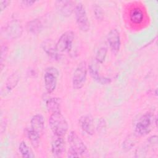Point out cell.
<instances>
[{
	"label": "cell",
	"mask_w": 158,
	"mask_h": 158,
	"mask_svg": "<svg viewBox=\"0 0 158 158\" xmlns=\"http://www.w3.org/2000/svg\"><path fill=\"white\" fill-rule=\"evenodd\" d=\"M157 125V117L151 112L141 115L135 125V134L136 136H145L149 133Z\"/></svg>",
	"instance_id": "6da1fadb"
},
{
	"label": "cell",
	"mask_w": 158,
	"mask_h": 158,
	"mask_svg": "<svg viewBox=\"0 0 158 158\" xmlns=\"http://www.w3.org/2000/svg\"><path fill=\"white\" fill-rule=\"evenodd\" d=\"M67 141L69 144L68 157H78L86 151V146L75 131H71L69 133Z\"/></svg>",
	"instance_id": "7a4b0ae2"
},
{
	"label": "cell",
	"mask_w": 158,
	"mask_h": 158,
	"mask_svg": "<svg viewBox=\"0 0 158 158\" xmlns=\"http://www.w3.org/2000/svg\"><path fill=\"white\" fill-rule=\"evenodd\" d=\"M49 125L52 132L57 136L63 137L69 129L67 121L61 112L51 114L49 118Z\"/></svg>",
	"instance_id": "3957f363"
},
{
	"label": "cell",
	"mask_w": 158,
	"mask_h": 158,
	"mask_svg": "<svg viewBox=\"0 0 158 158\" xmlns=\"http://www.w3.org/2000/svg\"><path fill=\"white\" fill-rule=\"evenodd\" d=\"M87 72V64L83 60L78 64L73 74L72 85L74 89H80L83 86L86 80Z\"/></svg>",
	"instance_id": "277c9868"
},
{
	"label": "cell",
	"mask_w": 158,
	"mask_h": 158,
	"mask_svg": "<svg viewBox=\"0 0 158 158\" xmlns=\"http://www.w3.org/2000/svg\"><path fill=\"white\" fill-rule=\"evenodd\" d=\"M74 12L78 28L83 32L88 31L90 28V23L83 4L81 2L78 3Z\"/></svg>",
	"instance_id": "5b68a950"
},
{
	"label": "cell",
	"mask_w": 158,
	"mask_h": 158,
	"mask_svg": "<svg viewBox=\"0 0 158 158\" xmlns=\"http://www.w3.org/2000/svg\"><path fill=\"white\" fill-rule=\"evenodd\" d=\"M23 32L21 24L16 20L10 21L1 30V35L9 40H15L20 37Z\"/></svg>",
	"instance_id": "8992f818"
},
{
	"label": "cell",
	"mask_w": 158,
	"mask_h": 158,
	"mask_svg": "<svg viewBox=\"0 0 158 158\" xmlns=\"http://www.w3.org/2000/svg\"><path fill=\"white\" fill-rule=\"evenodd\" d=\"M74 38L75 33L72 30H68L62 33L56 43V48L58 52L60 54L70 52L73 46Z\"/></svg>",
	"instance_id": "52a82bcc"
},
{
	"label": "cell",
	"mask_w": 158,
	"mask_h": 158,
	"mask_svg": "<svg viewBox=\"0 0 158 158\" xmlns=\"http://www.w3.org/2000/svg\"><path fill=\"white\" fill-rule=\"evenodd\" d=\"M59 76L58 70L54 67H48L44 75V87L48 93H52L56 89Z\"/></svg>",
	"instance_id": "ba28073f"
},
{
	"label": "cell",
	"mask_w": 158,
	"mask_h": 158,
	"mask_svg": "<svg viewBox=\"0 0 158 158\" xmlns=\"http://www.w3.org/2000/svg\"><path fill=\"white\" fill-rule=\"evenodd\" d=\"M107 41L112 52L117 54L121 46L120 36L118 31L115 29H112L107 35Z\"/></svg>",
	"instance_id": "9c48e42d"
},
{
	"label": "cell",
	"mask_w": 158,
	"mask_h": 158,
	"mask_svg": "<svg viewBox=\"0 0 158 158\" xmlns=\"http://www.w3.org/2000/svg\"><path fill=\"white\" fill-rule=\"evenodd\" d=\"M41 48L43 51L51 58L55 60H59L60 59V54L56 48V43L52 40L47 39L41 43Z\"/></svg>",
	"instance_id": "30bf717a"
},
{
	"label": "cell",
	"mask_w": 158,
	"mask_h": 158,
	"mask_svg": "<svg viewBox=\"0 0 158 158\" xmlns=\"http://www.w3.org/2000/svg\"><path fill=\"white\" fill-rule=\"evenodd\" d=\"M81 129L87 135H93L94 133V125L93 117L89 114L82 115L79 119Z\"/></svg>",
	"instance_id": "8fae6325"
},
{
	"label": "cell",
	"mask_w": 158,
	"mask_h": 158,
	"mask_svg": "<svg viewBox=\"0 0 158 158\" xmlns=\"http://www.w3.org/2000/svg\"><path fill=\"white\" fill-rule=\"evenodd\" d=\"M75 2L72 1H56L57 10L64 17H69L75 10Z\"/></svg>",
	"instance_id": "7c38bea8"
},
{
	"label": "cell",
	"mask_w": 158,
	"mask_h": 158,
	"mask_svg": "<svg viewBox=\"0 0 158 158\" xmlns=\"http://www.w3.org/2000/svg\"><path fill=\"white\" fill-rule=\"evenodd\" d=\"M65 149V141L62 136H57L51 143V152L54 156L59 157L62 155Z\"/></svg>",
	"instance_id": "4fadbf2b"
},
{
	"label": "cell",
	"mask_w": 158,
	"mask_h": 158,
	"mask_svg": "<svg viewBox=\"0 0 158 158\" xmlns=\"http://www.w3.org/2000/svg\"><path fill=\"white\" fill-rule=\"evenodd\" d=\"M88 69L91 77L93 78V80L96 81L98 83L101 85H107L110 83L111 80L109 78L105 77L100 75L98 71V68L96 65L93 64H90L88 66Z\"/></svg>",
	"instance_id": "5bb4252c"
},
{
	"label": "cell",
	"mask_w": 158,
	"mask_h": 158,
	"mask_svg": "<svg viewBox=\"0 0 158 158\" xmlns=\"http://www.w3.org/2000/svg\"><path fill=\"white\" fill-rule=\"evenodd\" d=\"M30 128L40 135L44 128V118L41 114H36L32 117L30 120Z\"/></svg>",
	"instance_id": "9a60e30c"
},
{
	"label": "cell",
	"mask_w": 158,
	"mask_h": 158,
	"mask_svg": "<svg viewBox=\"0 0 158 158\" xmlns=\"http://www.w3.org/2000/svg\"><path fill=\"white\" fill-rule=\"evenodd\" d=\"M129 19L135 25H139L144 20V13L142 9L138 7L131 9L129 12Z\"/></svg>",
	"instance_id": "2e32d148"
},
{
	"label": "cell",
	"mask_w": 158,
	"mask_h": 158,
	"mask_svg": "<svg viewBox=\"0 0 158 158\" xmlns=\"http://www.w3.org/2000/svg\"><path fill=\"white\" fill-rule=\"evenodd\" d=\"M44 28V23L40 18H37L29 21L27 24V30L33 34L40 33Z\"/></svg>",
	"instance_id": "e0dca14e"
},
{
	"label": "cell",
	"mask_w": 158,
	"mask_h": 158,
	"mask_svg": "<svg viewBox=\"0 0 158 158\" xmlns=\"http://www.w3.org/2000/svg\"><path fill=\"white\" fill-rule=\"evenodd\" d=\"M61 99L59 98H51L46 102L47 110L51 114L61 112Z\"/></svg>",
	"instance_id": "ac0fdd59"
},
{
	"label": "cell",
	"mask_w": 158,
	"mask_h": 158,
	"mask_svg": "<svg viewBox=\"0 0 158 158\" xmlns=\"http://www.w3.org/2000/svg\"><path fill=\"white\" fill-rule=\"evenodd\" d=\"M26 135L33 147L37 148L40 145V134L30 128V129L27 130Z\"/></svg>",
	"instance_id": "d6986e66"
},
{
	"label": "cell",
	"mask_w": 158,
	"mask_h": 158,
	"mask_svg": "<svg viewBox=\"0 0 158 158\" xmlns=\"http://www.w3.org/2000/svg\"><path fill=\"white\" fill-rule=\"evenodd\" d=\"M20 79L19 74L15 72L13 73L7 80L6 83V89L9 92L12 90L17 85Z\"/></svg>",
	"instance_id": "ffe728a7"
},
{
	"label": "cell",
	"mask_w": 158,
	"mask_h": 158,
	"mask_svg": "<svg viewBox=\"0 0 158 158\" xmlns=\"http://www.w3.org/2000/svg\"><path fill=\"white\" fill-rule=\"evenodd\" d=\"M19 151L22 157L33 158L35 157L31 150L25 141H21L19 146Z\"/></svg>",
	"instance_id": "44dd1931"
},
{
	"label": "cell",
	"mask_w": 158,
	"mask_h": 158,
	"mask_svg": "<svg viewBox=\"0 0 158 158\" xmlns=\"http://www.w3.org/2000/svg\"><path fill=\"white\" fill-rule=\"evenodd\" d=\"M136 135L135 134L133 135H130L127 138H126L122 144L123 149L128 151L132 149V148L136 144Z\"/></svg>",
	"instance_id": "7402d4cb"
},
{
	"label": "cell",
	"mask_w": 158,
	"mask_h": 158,
	"mask_svg": "<svg viewBox=\"0 0 158 158\" xmlns=\"http://www.w3.org/2000/svg\"><path fill=\"white\" fill-rule=\"evenodd\" d=\"M107 53V49L106 47H101L97 51L96 54V60L99 64H102L106 57Z\"/></svg>",
	"instance_id": "603a6c76"
},
{
	"label": "cell",
	"mask_w": 158,
	"mask_h": 158,
	"mask_svg": "<svg viewBox=\"0 0 158 158\" xmlns=\"http://www.w3.org/2000/svg\"><path fill=\"white\" fill-rule=\"evenodd\" d=\"M94 14L98 20H102L104 18V11L101 6L96 5L94 7Z\"/></svg>",
	"instance_id": "cb8c5ba5"
},
{
	"label": "cell",
	"mask_w": 158,
	"mask_h": 158,
	"mask_svg": "<svg viewBox=\"0 0 158 158\" xmlns=\"http://www.w3.org/2000/svg\"><path fill=\"white\" fill-rule=\"evenodd\" d=\"M98 131L101 133H103L105 132L106 130V122L103 118H101L97 123V128Z\"/></svg>",
	"instance_id": "d4e9b609"
},
{
	"label": "cell",
	"mask_w": 158,
	"mask_h": 158,
	"mask_svg": "<svg viewBox=\"0 0 158 158\" xmlns=\"http://www.w3.org/2000/svg\"><path fill=\"white\" fill-rule=\"evenodd\" d=\"M8 51V48L6 45H1V64H2L3 60L5 59Z\"/></svg>",
	"instance_id": "484cf974"
},
{
	"label": "cell",
	"mask_w": 158,
	"mask_h": 158,
	"mask_svg": "<svg viewBox=\"0 0 158 158\" xmlns=\"http://www.w3.org/2000/svg\"><path fill=\"white\" fill-rule=\"evenodd\" d=\"M10 3L9 1H0V9L1 12H2Z\"/></svg>",
	"instance_id": "4316f807"
},
{
	"label": "cell",
	"mask_w": 158,
	"mask_h": 158,
	"mask_svg": "<svg viewBox=\"0 0 158 158\" xmlns=\"http://www.w3.org/2000/svg\"><path fill=\"white\" fill-rule=\"evenodd\" d=\"M34 3H35L34 1H22L21 2V6L23 7H28L31 6Z\"/></svg>",
	"instance_id": "83f0119b"
},
{
	"label": "cell",
	"mask_w": 158,
	"mask_h": 158,
	"mask_svg": "<svg viewBox=\"0 0 158 158\" xmlns=\"http://www.w3.org/2000/svg\"><path fill=\"white\" fill-rule=\"evenodd\" d=\"M148 142L151 145H156L157 144V136L156 135L152 136L148 139Z\"/></svg>",
	"instance_id": "f1b7e54d"
}]
</instances>
